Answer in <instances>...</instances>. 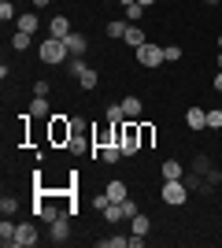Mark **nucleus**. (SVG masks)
Returning a JSON list of instances; mask_svg holds the SVG:
<instances>
[{"mask_svg": "<svg viewBox=\"0 0 222 248\" xmlns=\"http://www.w3.org/2000/svg\"><path fill=\"white\" fill-rule=\"evenodd\" d=\"M159 200L170 207H181L189 200V186L181 182V178H163V189H159Z\"/></svg>", "mask_w": 222, "mask_h": 248, "instance_id": "obj_1", "label": "nucleus"}, {"mask_svg": "<svg viewBox=\"0 0 222 248\" xmlns=\"http://www.w3.org/2000/svg\"><path fill=\"white\" fill-rule=\"evenodd\" d=\"M37 56H41V63L56 67V63H63L71 52H67V41H59V37H44V41L37 45Z\"/></svg>", "mask_w": 222, "mask_h": 248, "instance_id": "obj_2", "label": "nucleus"}, {"mask_svg": "<svg viewBox=\"0 0 222 248\" xmlns=\"http://www.w3.org/2000/svg\"><path fill=\"white\" fill-rule=\"evenodd\" d=\"M48 137H52V145H67V141L74 137V119L52 115V119H48Z\"/></svg>", "mask_w": 222, "mask_h": 248, "instance_id": "obj_3", "label": "nucleus"}, {"mask_svg": "<svg viewBox=\"0 0 222 248\" xmlns=\"http://www.w3.org/2000/svg\"><path fill=\"white\" fill-rule=\"evenodd\" d=\"M137 63H141V67H159V63H167V60H163V48H159V45L145 41L137 48Z\"/></svg>", "mask_w": 222, "mask_h": 248, "instance_id": "obj_4", "label": "nucleus"}, {"mask_svg": "<svg viewBox=\"0 0 222 248\" xmlns=\"http://www.w3.org/2000/svg\"><path fill=\"white\" fill-rule=\"evenodd\" d=\"M33 215H41L44 222H56V218L63 215V211H59V204H56L48 193H41V197H37V207H33Z\"/></svg>", "mask_w": 222, "mask_h": 248, "instance_id": "obj_5", "label": "nucleus"}, {"mask_svg": "<svg viewBox=\"0 0 222 248\" xmlns=\"http://www.w3.org/2000/svg\"><path fill=\"white\" fill-rule=\"evenodd\" d=\"M48 237H52V245H67V241H71V222H67V215L48 222Z\"/></svg>", "mask_w": 222, "mask_h": 248, "instance_id": "obj_6", "label": "nucleus"}, {"mask_svg": "<svg viewBox=\"0 0 222 248\" xmlns=\"http://www.w3.org/2000/svg\"><path fill=\"white\" fill-rule=\"evenodd\" d=\"M37 245V226L33 222H19V230H15V248H33Z\"/></svg>", "mask_w": 222, "mask_h": 248, "instance_id": "obj_7", "label": "nucleus"}, {"mask_svg": "<svg viewBox=\"0 0 222 248\" xmlns=\"http://www.w3.org/2000/svg\"><path fill=\"white\" fill-rule=\"evenodd\" d=\"M71 19H67V15H56L52 22H48V37H59V41H67V37H71Z\"/></svg>", "mask_w": 222, "mask_h": 248, "instance_id": "obj_8", "label": "nucleus"}, {"mask_svg": "<svg viewBox=\"0 0 222 248\" xmlns=\"http://www.w3.org/2000/svg\"><path fill=\"white\" fill-rule=\"evenodd\" d=\"M185 126H189V130H204V126H207V111H204V108H189V111H185Z\"/></svg>", "mask_w": 222, "mask_h": 248, "instance_id": "obj_9", "label": "nucleus"}, {"mask_svg": "<svg viewBox=\"0 0 222 248\" xmlns=\"http://www.w3.org/2000/svg\"><path fill=\"white\" fill-rule=\"evenodd\" d=\"M122 41H126V45H130V48L137 52V48H141V45H145V41H148V37H145V30H141L137 22H130V30H126V37H122Z\"/></svg>", "mask_w": 222, "mask_h": 248, "instance_id": "obj_10", "label": "nucleus"}, {"mask_svg": "<svg viewBox=\"0 0 222 248\" xmlns=\"http://www.w3.org/2000/svg\"><path fill=\"white\" fill-rule=\"evenodd\" d=\"M122 111H126V119H137L141 111H145V100H141V96H122Z\"/></svg>", "mask_w": 222, "mask_h": 248, "instance_id": "obj_11", "label": "nucleus"}, {"mask_svg": "<svg viewBox=\"0 0 222 248\" xmlns=\"http://www.w3.org/2000/svg\"><path fill=\"white\" fill-rule=\"evenodd\" d=\"M118 159H122V145H115V141H111V145H104V148H100V163L115 167Z\"/></svg>", "mask_w": 222, "mask_h": 248, "instance_id": "obj_12", "label": "nucleus"}, {"mask_svg": "<svg viewBox=\"0 0 222 248\" xmlns=\"http://www.w3.org/2000/svg\"><path fill=\"white\" fill-rule=\"evenodd\" d=\"M85 48H89L85 33H78V30H74L71 37H67V52H71V56H85Z\"/></svg>", "mask_w": 222, "mask_h": 248, "instance_id": "obj_13", "label": "nucleus"}, {"mask_svg": "<svg viewBox=\"0 0 222 248\" xmlns=\"http://www.w3.org/2000/svg\"><path fill=\"white\" fill-rule=\"evenodd\" d=\"M104 193H107L111 200H115V204H122V200L130 197V193H126V182H118V178H115V182H107V189H104Z\"/></svg>", "mask_w": 222, "mask_h": 248, "instance_id": "obj_14", "label": "nucleus"}, {"mask_svg": "<svg viewBox=\"0 0 222 248\" xmlns=\"http://www.w3.org/2000/svg\"><path fill=\"white\" fill-rule=\"evenodd\" d=\"M30 115H33V119H52V108H48V100H44V96H33Z\"/></svg>", "mask_w": 222, "mask_h": 248, "instance_id": "obj_15", "label": "nucleus"}, {"mask_svg": "<svg viewBox=\"0 0 222 248\" xmlns=\"http://www.w3.org/2000/svg\"><path fill=\"white\" fill-rule=\"evenodd\" d=\"M15 230H19V226H15L11 218H4V222H0V245H4V248L15 245Z\"/></svg>", "mask_w": 222, "mask_h": 248, "instance_id": "obj_16", "label": "nucleus"}, {"mask_svg": "<svg viewBox=\"0 0 222 248\" xmlns=\"http://www.w3.org/2000/svg\"><path fill=\"white\" fill-rule=\"evenodd\" d=\"M67 152H74V155H82V152H93V141H85L82 134H74L71 141H67Z\"/></svg>", "mask_w": 222, "mask_h": 248, "instance_id": "obj_17", "label": "nucleus"}, {"mask_svg": "<svg viewBox=\"0 0 222 248\" xmlns=\"http://www.w3.org/2000/svg\"><path fill=\"white\" fill-rule=\"evenodd\" d=\"M15 26H19L22 33H37V11H26V15H19V19H15Z\"/></svg>", "mask_w": 222, "mask_h": 248, "instance_id": "obj_18", "label": "nucleus"}, {"mask_svg": "<svg viewBox=\"0 0 222 248\" xmlns=\"http://www.w3.org/2000/svg\"><path fill=\"white\" fill-rule=\"evenodd\" d=\"M148 230H152V218H148V215H141V211H137V215L130 218V233H141V237H145Z\"/></svg>", "mask_w": 222, "mask_h": 248, "instance_id": "obj_19", "label": "nucleus"}, {"mask_svg": "<svg viewBox=\"0 0 222 248\" xmlns=\"http://www.w3.org/2000/svg\"><path fill=\"white\" fill-rule=\"evenodd\" d=\"M126 30H130V26H126L122 19H115V22H107V26H104V33H107V37H115V41H122V37H126Z\"/></svg>", "mask_w": 222, "mask_h": 248, "instance_id": "obj_20", "label": "nucleus"}, {"mask_svg": "<svg viewBox=\"0 0 222 248\" xmlns=\"http://www.w3.org/2000/svg\"><path fill=\"white\" fill-rule=\"evenodd\" d=\"M30 41H33V33L15 30V37H11V48H15V52H26V48H30Z\"/></svg>", "mask_w": 222, "mask_h": 248, "instance_id": "obj_21", "label": "nucleus"}, {"mask_svg": "<svg viewBox=\"0 0 222 248\" xmlns=\"http://www.w3.org/2000/svg\"><path fill=\"white\" fill-rule=\"evenodd\" d=\"M163 178H185V167H181L178 159H167V163H163Z\"/></svg>", "mask_w": 222, "mask_h": 248, "instance_id": "obj_22", "label": "nucleus"}, {"mask_svg": "<svg viewBox=\"0 0 222 248\" xmlns=\"http://www.w3.org/2000/svg\"><path fill=\"white\" fill-rule=\"evenodd\" d=\"M78 85H82V89H96V71L93 67H85V71L78 74Z\"/></svg>", "mask_w": 222, "mask_h": 248, "instance_id": "obj_23", "label": "nucleus"}, {"mask_svg": "<svg viewBox=\"0 0 222 248\" xmlns=\"http://www.w3.org/2000/svg\"><path fill=\"white\" fill-rule=\"evenodd\" d=\"M104 218H107V222H122V218H126V207H122V204H111L104 211Z\"/></svg>", "mask_w": 222, "mask_h": 248, "instance_id": "obj_24", "label": "nucleus"}, {"mask_svg": "<svg viewBox=\"0 0 222 248\" xmlns=\"http://www.w3.org/2000/svg\"><path fill=\"white\" fill-rule=\"evenodd\" d=\"M104 119H107V123H126V111H122V104H111Z\"/></svg>", "mask_w": 222, "mask_h": 248, "instance_id": "obj_25", "label": "nucleus"}, {"mask_svg": "<svg viewBox=\"0 0 222 248\" xmlns=\"http://www.w3.org/2000/svg\"><path fill=\"white\" fill-rule=\"evenodd\" d=\"M156 141V126H148V123H141V148H148Z\"/></svg>", "mask_w": 222, "mask_h": 248, "instance_id": "obj_26", "label": "nucleus"}, {"mask_svg": "<svg viewBox=\"0 0 222 248\" xmlns=\"http://www.w3.org/2000/svg\"><path fill=\"white\" fill-rule=\"evenodd\" d=\"M0 211H4V218H11L15 211H19V200H15V197H4V200H0Z\"/></svg>", "mask_w": 222, "mask_h": 248, "instance_id": "obj_27", "label": "nucleus"}, {"mask_svg": "<svg viewBox=\"0 0 222 248\" xmlns=\"http://www.w3.org/2000/svg\"><path fill=\"white\" fill-rule=\"evenodd\" d=\"M67 71H71L74 78H78V74L85 71V60H82V56H71V60H67Z\"/></svg>", "mask_w": 222, "mask_h": 248, "instance_id": "obj_28", "label": "nucleus"}, {"mask_svg": "<svg viewBox=\"0 0 222 248\" xmlns=\"http://www.w3.org/2000/svg\"><path fill=\"white\" fill-rule=\"evenodd\" d=\"M141 15H145V8H141L137 0H133V4H126V19H130V22H141Z\"/></svg>", "mask_w": 222, "mask_h": 248, "instance_id": "obj_29", "label": "nucleus"}, {"mask_svg": "<svg viewBox=\"0 0 222 248\" xmlns=\"http://www.w3.org/2000/svg\"><path fill=\"white\" fill-rule=\"evenodd\" d=\"M207 126H211V130H222V108H211V111H207Z\"/></svg>", "mask_w": 222, "mask_h": 248, "instance_id": "obj_30", "label": "nucleus"}, {"mask_svg": "<svg viewBox=\"0 0 222 248\" xmlns=\"http://www.w3.org/2000/svg\"><path fill=\"white\" fill-rule=\"evenodd\" d=\"M0 19H4V22L15 19V4H11V0H0Z\"/></svg>", "mask_w": 222, "mask_h": 248, "instance_id": "obj_31", "label": "nucleus"}, {"mask_svg": "<svg viewBox=\"0 0 222 248\" xmlns=\"http://www.w3.org/2000/svg\"><path fill=\"white\" fill-rule=\"evenodd\" d=\"M163 60H167V63H178L181 60V48H178V45H167V48H163Z\"/></svg>", "mask_w": 222, "mask_h": 248, "instance_id": "obj_32", "label": "nucleus"}, {"mask_svg": "<svg viewBox=\"0 0 222 248\" xmlns=\"http://www.w3.org/2000/svg\"><path fill=\"white\" fill-rule=\"evenodd\" d=\"M100 245H104V248H126V245H130V237H104Z\"/></svg>", "mask_w": 222, "mask_h": 248, "instance_id": "obj_33", "label": "nucleus"}, {"mask_svg": "<svg viewBox=\"0 0 222 248\" xmlns=\"http://www.w3.org/2000/svg\"><path fill=\"white\" fill-rule=\"evenodd\" d=\"M48 89H52V85L44 82V78H37V85H33V96H48Z\"/></svg>", "mask_w": 222, "mask_h": 248, "instance_id": "obj_34", "label": "nucleus"}, {"mask_svg": "<svg viewBox=\"0 0 222 248\" xmlns=\"http://www.w3.org/2000/svg\"><path fill=\"white\" fill-rule=\"evenodd\" d=\"M122 207H126V218H133V215H137V204H133V200H130V197L122 200Z\"/></svg>", "mask_w": 222, "mask_h": 248, "instance_id": "obj_35", "label": "nucleus"}, {"mask_svg": "<svg viewBox=\"0 0 222 248\" xmlns=\"http://www.w3.org/2000/svg\"><path fill=\"white\" fill-rule=\"evenodd\" d=\"M215 89H219V93H222V71L215 74Z\"/></svg>", "mask_w": 222, "mask_h": 248, "instance_id": "obj_36", "label": "nucleus"}, {"mask_svg": "<svg viewBox=\"0 0 222 248\" xmlns=\"http://www.w3.org/2000/svg\"><path fill=\"white\" fill-rule=\"evenodd\" d=\"M48 4H52V0H33V8H48Z\"/></svg>", "mask_w": 222, "mask_h": 248, "instance_id": "obj_37", "label": "nucleus"}, {"mask_svg": "<svg viewBox=\"0 0 222 248\" xmlns=\"http://www.w3.org/2000/svg\"><path fill=\"white\" fill-rule=\"evenodd\" d=\"M141 8H156V0H137Z\"/></svg>", "mask_w": 222, "mask_h": 248, "instance_id": "obj_38", "label": "nucleus"}, {"mask_svg": "<svg viewBox=\"0 0 222 248\" xmlns=\"http://www.w3.org/2000/svg\"><path fill=\"white\" fill-rule=\"evenodd\" d=\"M215 67H219V71H222V48H219V56H215Z\"/></svg>", "mask_w": 222, "mask_h": 248, "instance_id": "obj_39", "label": "nucleus"}, {"mask_svg": "<svg viewBox=\"0 0 222 248\" xmlns=\"http://www.w3.org/2000/svg\"><path fill=\"white\" fill-rule=\"evenodd\" d=\"M118 4H122V8H126V4H133V0H118Z\"/></svg>", "mask_w": 222, "mask_h": 248, "instance_id": "obj_40", "label": "nucleus"}, {"mask_svg": "<svg viewBox=\"0 0 222 248\" xmlns=\"http://www.w3.org/2000/svg\"><path fill=\"white\" fill-rule=\"evenodd\" d=\"M207 4H219V0H207Z\"/></svg>", "mask_w": 222, "mask_h": 248, "instance_id": "obj_41", "label": "nucleus"}, {"mask_svg": "<svg viewBox=\"0 0 222 248\" xmlns=\"http://www.w3.org/2000/svg\"><path fill=\"white\" fill-rule=\"evenodd\" d=\"M219 48H222V37H219Z\"/></svg>", "mask_w": 222, "mask_h": 248, "instance_id": "obj_42", "label": "nucleus"}]
</instances>
